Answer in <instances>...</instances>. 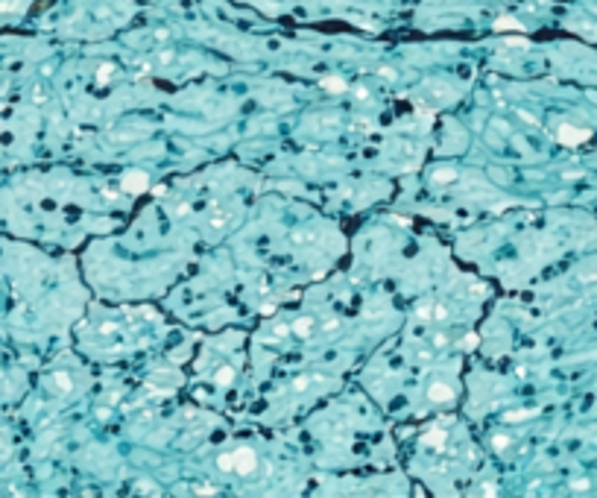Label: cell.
Segmentation results:
<instances>
[{"instance_id": "obj_1", "label": "cell", "mask_w": 597, "mask_h": 498, "mask_svg": "<svg viewBox=\"0 0 597 498\" xmlns=\"http://www.w3.org/2000/svg\"><path fill=\"white\" fill-rule=\"evenodd\" d=\"M217 466L223 472H237V475H252L258 460H255V452L252 449H235V452H226L217 457Z\"/></svg>"}, {"instance_id": "obj_2", "label": "cell", "mask_w": 597, "mask_h": 498, "mask_svg": "<svg viewBox=\"0 0 597 498\" xmlns=\"http://www.w3.org/2000/svg\"><path fill=\"white\" fill-rule=\"evenodd\" d=\"M120 188H123L126 194L138 196V194L149 191V176H147L144 170H126V173L120 176Z\"/></svg>"}, {"instance_id": "obj_3", "label": "cell", "mask_w": 597, "mask_h": 498, "mask_svg": "<svg viewBox=\"0 0 597 498\" xmlns=\"http://www.w3.org/2000/svg\"><path fill=\"white\" fill-rule=\"evenodd\" d=\"M589 135H592L589 129H574V126H562V129L556 132V138H559L562 144H571V147H574V144L589 141Z\"/></svg>"}, {"instance_id": "obj_4", "label": "cell", "mask_w": 597, "mask_h": 498, "mask_svg": "<svg viewBox=\"0 0 597 498\" xmlns=\"http://www.w3.org/2000/svg\"><path fill=\"white\" fill-rule=\"evenodd\" d=\"M427 399H430V402H442V405H445V402H454V390H451L448 384H439V381H436V384H430V387H427Z\"/></svg>"}, {"instance_id": "obj_5", "label": "cell", "mask_w": 597, "mask_h": 498, "mask_svg": "<svg viewBox=\"0 0 597 498\" xmlns=\"http://www.w3.org/2000/svg\"><path fill=\"white\" fill-rule=\"evenodd\" d=\"M322 91H328V94H345L348 91V85H345V79H340V76H322Z\"/></svg>"}, {"instance_id": "obj_6", "label": "cell", "mask_w": 597, "mask_h": 498, "mask_svg": "<svg viewBox=\"0 0 597 498\" xmlns=\"http://www.w3.org/2000/svg\"><path fill=\"white\" fill-rule=\"evenodd\" d=\"M293 334H298V337H310L313 334V320L310 317H298V320H293Z\"/></svg>"}, {"instance_id": "obj_7", "label": "cell", "mask_w": 597, "mask_h": 498, "mask_svg": "<svg viewBox=\"0 0 597 498\" xmlns=\"http://www.w3.org/2000/svg\"><path fill=\"white\" fill-rule=\"evenodd\" d=\"M208 223H211L214 229H226V226H229V211H223V208L214 205V208L208 211Z\"/></svg>"}, {"instance_id": "obj_8", "label": "cell", "mask_w": 597, "mask_h": 498, "mask_svg": "<svg viewBox=\"0 0 597 498\" xmlns=\"http://www.w3.org/2000/svg\"><path fill=\"white\" fill-rule=\"evenodd\" d=\"M422 446H427V449H442V446H445V431H427V434L422 437Z\"/></svg>"}, {"instance_id": "obj_9", "label": "cell", "mask_w": 597, "mask_h": 498, "mask_svg": "<svg viewBox=\"0 0 597 498\" xmlns=\"http://www.w3.org/2000/svg\"><path fill=\"white\" fill-rule=\"evenodd\" d=\"M448 305H442V302H433V320L436 323H448Z\"/></svg>"}, {"instance_id": "obj_10", "label": "cell", "mask_w": 597, "mask_h": 498, "mask_svg": "<svg viewBox=\"0 0 597 498\" xmlns=\"http://www.w3.org/2000/svg\"><path fill=\"white\" fill-rule=\"evenodd\" d=\"M114 70H117V67H114L111 62H103V65H100V70H97V79H100V82H106L108 76H114Z\"/></svg>"}, {"instance_id": "obj_11", "label": "cell", "mask_w": 597, "mask_h": 498, "mask_svg": "<svg viewBox=\"0 0 597 498\" xmlns=\"http://www.w3.org/2000/svg\"><path fill=\"white\" fill-rule=\"evenodd\" d=\"M214 381H217L220 387H226V384H232V381H235V372H232L229 367H223V369L217 372V378H214Z\"/></svg>"}, {"instance_id": "obj_12", "label": "cell", "mask_w": 597, "mask_h": 498, "mask_svg": "<svg viewBox=\"0 0 597 498\" xmlns=\"http://www.w3.org/2000/svg\"><path fill=\"white\" fill-rule=\"evenodd\" d=\"M530 416H536V413H533V411H512V413H504L507 422H521V419H530Z\"/></svg>"}, {"instance_id": "obj_13", "label": "cell", "mask_w": 597, "mask_h": 498, "mask_svg": "<svg viewBox=\"0 0 597 498\" xmlns=\"http://www.w3.org/2000/svg\"><path fill=\"white\" fill-rule=\"evenodd\" d=\"M495 29H521V23L512 21V18H498V21H495Z\"/></svg>"}, {"instance_id": "obj_14", "label": "cell", "mask_w": 597, "mask_h": 498, "mask_svg": "<svg viewBox=\"0 0 597 498\" xmlns=\"http://www.w3.org/2000/svg\"><path fill=\"white\" fill-rule=\"evenodd\" d=\"M492 446H495V449L501 452V449H507V446H510V440H507V437H501V434H495V440H492Z\"/></svg>"}, {"instance_id": "obj_15", "label": "cell", "mask_w": 597, "mask_h": 498, "mask_svg": "<svg viewBox=\"0 0 597 498\" xmlns=\"http://www.w3.org/2000/svg\"><path fill=\"white\" fill-rule=\"evenodd\" d=\"M191 493H196V496H217V490H214V487H193Z\"/></svg>"}, {"instance_id": "obj_16", "label": "cell", "mask_w": 597, "mask_h": 498, "mask_svg": "<svg viewBox=\"0 0 597 498\" xmlns=\"http://www.w3.org/2000/svg\"><path fill=\"white\" fill-rule=\"evenodd\" d=\"M454 170H436V182H451Z\"/></svg>"}, {"instance_id": "obj_17", "label": "cell", "mask_w": 597, "mask_h": 498, "mask_svg": "<svg viewBox=\"0 0 597 498\" xmlns=\"http://www.w3.org/2000/svg\"><path fill=\"white\" fill-rule=\"evenodd\" d=\"M337 328H340V320H328V323L322 325V331H328V334H334Z\"/></svg>"}, {"instance_id": "obj_18", "label": "cell", "mask_w": 597, "mask_h": 498, "mask_svg": "<svg viewBox=\"0 0 597 498\" xmlns=\"http://www.w3.org/2000/svg\"><path fill=\"white\" fill-rule=\"evenodd\" d=\"M158 62H161V65H170V62H173V50H164V53H158Z\"/></svg>"}, {"instance_id": "obj_19", "label": "cell", "mask_w": 597, "mask_h": 498, "mask_svg": "<svg viewBox=\"0 0 597 498\" xmlns=\"http://www.w3.org/2000/svg\"><path fill=\"white\" fill-rule=\"evenodd\" d=\"M56 384L64 387V390H70V378H67V375H56Z\"/></svg>"}, {"instance_id": "obj_20", "label": "cell", "mask_w": 597, "mask_h": 498, "mask_svg": "<svg viewBox=\"0 0 597 498\" xmlns=\"http://www.w3.org/2000/svg\"><path fill=\"white\" fill-rule=\"evenodd\" d=\"M466 349H477V334H469V337H466Z\"/></svg>"}, {"instance_id": "obj_21", "label": "cell", "mask_w": 597, "mask_h": 498, "mask_svg": "<svg viewBox=\"0 0 597 498\" xmlns=\"http://www.w3.org/2000/svg\"><path fill=\"white\" fill-rule=\"evenodd\" d=\"M571 487H574V490H589V481H574Z\"/></svg>"}]
</instances>
